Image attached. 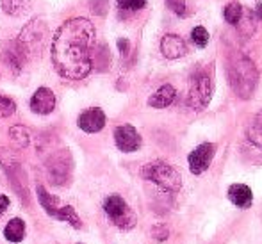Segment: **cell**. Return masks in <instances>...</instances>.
Returning <instances> with one entry per match:
<instances>
[{
  "mask_svg": "<svg viewBox=\"0 0 262 244\" xmlns=\"http://www.w3.org/2000/svg\"><path fill=\"white\" fill-rule=\"evenodd\" d=\"M77 123H79L80 130L88 132V134H95L105 127V114L100 107H91L80 114Z\"/></svg>",
  "mask_w": 262,
  "mask_h": 244,
  "instance_id": "cell-11",
  "label": "cell"
},
{
  "mask_svg": "<svg viewBox=\"0 0 262 244\" xmlns=\"http://www.w3.org/2000/svg\"><path fill=\"white\" fill-rule=\"evenodd\" d=\"M227 73L235 97L241 100L252 98L257 82H259V72L255 68V62L245 54H234L228 61Z\"/></svg>",
  "mask_w": 262,
  "mask_h": 244,
  "instance_id": "cell-2",
  "label": "cell"
},
{
  "mask_svg": "<svg viewBox=\"0 0 262 244\" xmlns=\"http://www.w3.org/2000/svg\"><path fill=\"white\" fill-rule=\"evenodd\" d=\"M14 110H16V103H14V100H11L9 97H4V95H0V118L13 116Z\"/></svg>",
  "mask_w": 262,
  "mask_h": 244,
  "instance_id": "cell-26",
  "label": "cell"
},
{
  "mask_svg": "<svg viewBox=\"0 0 262 244\" xmlns=\"http://www.w3.org/2000/svg\"><path fill=\"white\" fill-rule=\"evenodd\" d=\"M191 39H193V43H194L196 47L204 49V47L209 43V32H207V29L202 27V25L194 27V29H193V32H191Z\"/></svg>",
  "mask_w": 262,
  "mask_h": 244,
  "instance_id": "cell-25",
  "label": "cell"
},
{
  "mask_svg": "<svg viewBox=\"0 0 262 244\" xmlns=\"http://www.w3.org/2000/svg\"><path fill=\"white\" fill-rule=\"evenodd\" d=\"M4 235L9 242H20L25 235V223L20 219V217H14L9 223L6 225V230H4Z\"/></svg>",
  "mask_w": 262,
  "mask_h": 244,
  "instance_id": "cell-18",
  "label": "cell"
},
{
  "mask_svg": "<svg viewBox=\"0 0 262 244\" xmlns=\"http://www.w3.org/2000/svg\"><path fill=\"white\" fill-rule=\"evenodd\" d=\"M91 11H93L95 14H98V16H104L107 13V9H109V0H91Z\"/></svg>",
  "mask_w": 262,
  "mask_h": 244,
  "instance_id": "cell-29",
  "label": "cell"
},
{
  "mask_svg": "<svg viewBox=\"0 0 262 244\" xmlns=\"http://www.w3.org/2000/svg\"><path fill=\"white\" fill-rule=\"evenodd\" d=\"M114 143L125 153H130L141 148V136L132 125H120L114 130Z\"/></svg>",
  "mask_w": 262,
  "mask_h": 244,
  "instance_id": "cell-9",
  "label": "cell"
},
{
  "mask_svg": "<svg viewBox=\"0 0 262 244\" xmlns=\"http://www.w3.org/2000/svg\"><path fill=\"white\" fill-rule=\"evenodd\" d=\"M7 209H9V198L4 196V194H0V216H2Z\"/></svg>",
  "mask_w": 262,
  "mask_h": 244,
  "instance_id": "cell-31",
  "label": "cell"
},
{
  "mask_svg": "<svg viewBox=\"0 0 262 244\" xmlns=\"http://www.w3.org/2000/svg\"><path fill=\"white\" fill-rule=\"evenodd\" d=\"M104 210L109 219L121 230H128L136 225V214L132 212V209L121 196L111 194L104 202Z\"/></svg>",
  "mask_w": 262,
  "mask_h": 244,
  "instance_id": "cell-5",
  "label": "cell"
},
{
  "mask_svg": "<svg viewBox=\"0 0 262 244\" xmlns=\"http://www.w3.org/2000/svg\"><path fill=\"white\" fill-rule=\"evenodd\" d=\"M47 171H49V179L54 186H62L68 182L70 175H72V157L66 150L57 151L47 162Z\"/></svg>",
  "mask_w": 262,
  "mask_h": 244,
  "instance_id": "cell-6",
  "label": "cell"
},
{
  "mask_svg": "<svg viewBox=\"0 0 262 244\" xmlns=\"http://www.w3.org/2000/svg\"><path fill=\"white\" fill-rule=\"evenodd\" d=\"M27 59H29L27 50L21 47V43L18 41V39H13V41L6 47V50H4V62H6V66L14 75H18V73L21 72V68H24V64L27 62Z\"/></svg>",
  "mask_w": 262,
  "mask_h": 244,
  "instance_id": "cell-10",
  "label": "cell"
},
{
  "mask_svg": "<svg viewBox=\"0 0 262 244\" xmlns=\"http://www.w3.org/2000/svg\"><path fill=\"white\" fill-rule=\"evenodd\" d=\"M214 153H216V145L214 143H202V145H198L189 153V157H187L189 171L193 175H202L204 171H207L214 159Z\"/></svg>",
  "mask_w": 262,
  "mask_h": 244,
  "instance_id": "cell-8",
  "label": "cell"
},
{
  "mask_svg": "<svg viewBox=\"0 0 262 244\" xmlns=\"http://www.w3.org/2000/svg\"><path fill=\"white\" fill-rule=\"evenodd\" d=\"M228 199L239 209H248L253 203V193L245 184H234L228 187Z\"/></svg>",
  "mask_w": 262,
  "mask_h": 244,
  "instance_id": "cell-14",
  "label": "cell"
},
{
  "mask_svg": "<svg viewBox=\"0 0 262 244\" xmlns=\"http://www.w3.org/2000/svg\"><path fill=\"white\" fill-rule=\"evenodd\" d=\"M161 52L166 59H180L187 54V45L180 36L166 34L161 41Z\"/></svg>",
  "mask_w": 262,
  "mask_h": 244,
  "instance_id": "cell-13",
  "label": "cell"
},
{
  "mask_svg": "<svg viewBox=\"0 0 262 244\" xmlns=\"http://www.w3.org/2000/svg\"><path fill=\"white\" fill-rule=\"evenodd\" d=\"M95 27L88 18L66 20L57 29L52 41L55 72L70 80H82L93 70Z\"/></svg>",
  "mask_w": 262,
  "mask_h": 244,
  "instance_id": "cell-1",
  "label": "cell"
},
{
  "mask_svg": "<svg viewBox=\"0 0 262 244\" xmlns=\"http://www.w3.org/2000/svg\"><path fill=\"white\" fill-rule=\"evenodd\" d=\"M55 107V95L49 87H39L31 98V110L36 114H50Z\"/></svg>",
  "mask_w": 262,
  "mask_h": 244,
  "instance_id": "cell-12",
  "label": "cell"
},
{
  "mask_svg": "<svg viewBox=\"0 0 262 244\" xmlns=\"http://www.w3.org/2000/svg\"><path fill=\"white\" fill-rule=\"evenodd\" d=\"M243 13H245V9H243V6L239 2L227 4V6H225V9H223L225 20H227L230 25H237V21L241 20Z\"/></svg>",
  "mask_w": 262,
  "mask_h": 244,
  "instance_id": "cell-21",
  "label": "cell"
},
{
  "mask_svg": "<svg viewBox=\"0 0 262 244\" xmlns=\"http://www.w3.org/2000/svg\"><path fill=\"white\" fill-rule=\"evenodd\" d=\"M212 98V79L207 72H198L193 75L187 93V105L193 110H204Z\"/></svg>",
  "mask_w": 262,
  "mask_h": 244,
  "instance_id": "cell-4",
  "label": "cell"
},
{
  "mask_svg": "<svg viewBox=\"0 0 262 244\" xmlns=\"http://www.w3.org/2000/svg\"><path fill=\"white\" fill-rule=\"evenodd\" d=\"M257 16H259L260 20H262V2L257 4Z\"/></svg>",
  "mask_w": 262,
  "mask_h": 244,
  "instance_id": "cell-32",
  "label": "cell"
},
{
  "mask_svg": "<svg viewBox=\"0 0 262 244\" xmlns=\"http://www.w3.org/2000/svg\"><path fill=\"white\" fill-rule=\"evenodd\" d=\"M121 11H139L146 6V0H116Z\"/></svg>",
  "mask_w": 262,
  "mask_h": 244,
  "instance_id": "cell-27",
  "label": "cell"
},
{
  "mask_svg": "<svg viewBox=\"0 0 262 244\" xmlns=\"http://www.w3.org/2000/svg\"><path fill=\"white\" fill-rule=\"evenodd\" d=\"M45 34H47V25L41 18H34L27 27L21 31L20 38L18 41L21 43L27 54H34V52H39L41 50V45H43V39H45Z\"/></svg>",
  "mask_w": 262,
  "mask_h": 244,
  "instance_id": "cell-7",
  "label": "cell"
},
{
  "mask_svg": "<svg viewBox=\"0 0 262 244\" xmlns=\"http://www.w3.org/2000/svg\"><path fill=\"white\" fill-rule=\"evenodd\" d=\"M36 193H38V199H39V203H41L43 209H45V212L49 214V216H54V212L59 209V199L50 193H47L43 186L36 187Z\"/></svg>",
  "mask_w": 262,
  "mask_h": 244,
  "instance_id": "cell-19",
  "label": "cell"
},
{
  "mask_svg": "<svg viewBox=\"0 0 262 244\" xmlns=\"http://www.w3.org/2000/svg\"><path fill=\"white\" fill-rule=\"evenodd\" d=\"M235 27L241 29L243 34H246V36L252 34V32L255 31V18H253V14L252 13H243L241 20L237 21Z\"/></svg>",
  "mask_w": 262,
  "mask_h": 244,
  "instance_id": "cell-24",
  "label": "cell"
},
{
  "mask_svg": "<svg viewBox=\"0 0 262 244\" xmlns=\"http://www.w3.org/2000/svg\"><path fill=\"white\" fill-rule=\"evenodd\" d=\"M118 49H120L121 55H127L128 54V41H127V39H125V38L118 39Z\"/></svg>",
  "mask_w": 262,
  "mask_h": 244,
  "instance_id": "cell-30",
  "label": "cell"
},
{
  "mask_svg": "<svg viewBox=\"0 0 262 244\" xmlns=\"http://www.w3.org/2000/svg\"><path fill=\"white\" fill-rule=\"evenodd\" d=\"M52 217H55V219H61V221H66V223H70L72 227H75V228L82 227V223H80V217L77 216V212L73 210V207H70V205L59 207V209L54 212Z\"/></svg>",
  "mask_w": 262,
  "mask_h": 244,
  "instance_id": "cell-20",
  "label": "cell"
},
{
  "mask_svg": "<svg viewBox=\"0 0 262 244\" xmlns=\"http://www.w3.org/2000/svg\"><path fill=\"white\" fill-rule=\"evenodd\" d=\"M9 136L18 146H27L29 143H31V134H29V130L25 127H20V125L11 128Z\"/></svg>",
  "mask_w": 262,
  "mask_h": 244,
  "instance_id": "cell-22",
  "label": "cell"
},
{
  "mask_svg": "<svg viewBox=\"0 0 262 244\" xmlns=\"http://www.w3.org/2000/svg\"><path fill=\"white\" fill-rule=\"evenodd\" d=\"M0 6L9 16H24L31 9V0H0Z\"/></svg>",
  "mask_w": 262,
  "mask_h": 244,
  "instance_id": "cell-17",
  "label": "cell"
},
{
  "mask_svg": "<svg viewBox=\"0 0 262 244\" xmlns=\"http://www.w3.org/2000/svg\"><path fill=\"white\" fill-rule=\"evenodd\" d=\"M166 4H168V7L175 14H179V16H187L186 0H166Z\"/></svg>",
  "mask_w": 262,
  "mask_h": 244,
  "instance_id": "cell-28",
  "label": "cell"
},
{
  "mask_svg": "<svg viewBox=\"0 0 262 244\" xmlns=\"http://www.w3.org/2000/svg\"><path fill=\"white\" fill-rule=\"evenodd\" d=\"M109 50L105 45H98L97 52H93V66H97L98 70H107L109 66Z\"/></svg>",
  "mask_w": 262,
  "mask_h": 244,
  "instance_id": "cell-23",
  "label": "cell"
},
{
  "mask_svg": "<svg viewBox=\"0 0 262 244\" xmlns=\"http://www.w3.org/2000/svg\"><path fill=\"white\" fill-rule=\"evenodd\" d=\"M141 175L145 180L154 182L161 189L169 191V193H175L182 187V176L177 171V168H173L171 164L164 161H156L148 162L145 168L141 169Z\"/></svg>",
  "mask_w": 262,
  "mask_h": 244,
  "instance_id": "cell-3",
  "label": "cell"
},
{
  "mask_svg": "<svg viewBox=\"0 0 262 244\" xmlns=\"http://www.w3.org/2000/svg\"><path fill=\"white\" fill-rule=\"evenodd\" d=\"M246 141L250 143L255 150L262 151V110L253 116L246 128Z\"/></svg>",
  "mask_w": 262,
  "mask_h": 244,
  "instance_id": "cell-16",
  "label": "cell"
},
{
  "mask_svg": "<svg viewBox=\"0 0 262 244\" xmlns=\"http://www.w3.org/2000/svg\"><path fill=\"white\" fill-rule=\"evenodd\" d=\"M177 98V91L171 84H164L161 86L152 97L148 98V105L154 107V109H166L169 107Z\"/></svg>",
  "mask_w": 262,
  "mask_h": 244,
  "instance_id": "cell-15",
  "label": "cell"
}]
</instances>
